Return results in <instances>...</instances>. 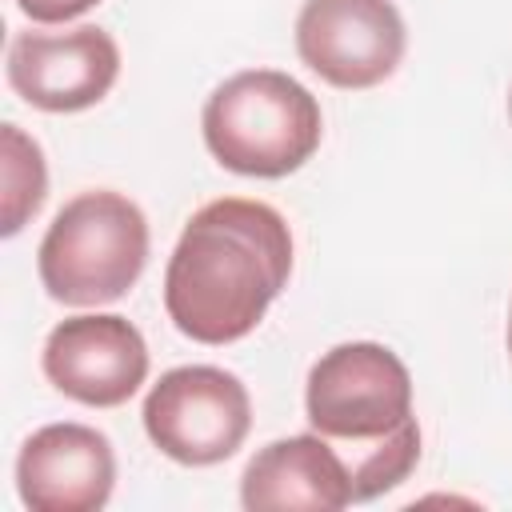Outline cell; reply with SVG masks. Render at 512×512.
Returning <instances> with one entry per match:
<instances>
[{"label": "cell", "mask_w": 512, "mask_h": 512, "mask_svg": "<svg viewBox=\"0 0 512 512\" xmlns=\"http://www.w3.org/2000/svg\"><path fill=\"white\" fill-rule=\"evenodd\" d=\"M292 272L288 220L244 196H224L192 212L168 272V320L196 344H232L248 336Z\"/></svg>", "instance_id": "cell-1"}, {"label": "cell", "mask_w": 512, "mask_h": 512, "mask_svg": "<svg viewBox=\"0 0 512 512\" xmlns=\"http://www.w3.org/2000/svg\"><path fill=\"white\" fill-rule=\"evenodd\" d=\"M304 412L352 476V500L396 488L420 460L412 376L404 360L372 340L336 344L308 372Z\"/></svg>", "instance_id": "cell-2"}, {"label": "cell", "mask_w": 512, "mask_h": 512, "mask_svg": "<svg viewBox=\"0 0 512 512\" xmlns=\"http://www.w3.org/2000/svg\"><path fill=\"white\" fill-rule=\"evenodd\" d=\"M208 152L240 176L280 180L320 148L324 120L316 96L276 68L228 76L200 116Z\"/></svg>", "instance_id": "cell-3"}, {"label": "cell", "mask_w": 512, "mask_h": 512, "mask_svg": "<svg viewBox=\"0 0 512 512\" xmlns=\"http://www.w3.org/2000/svg\"><path fill=\"white\" fill-rule=\"evenodd\" d=\"M148 264L144 212L108 188L72 196L48 224L36 268L52 300L72 308L120 300Z\"/></svg>", "instance_id": "cell-4"}, {"label": "cell", "mask_w": 512, "mask_h": 512, "mask_svg": "<svg viewBox=\"0 0 512 512\" xmlns=\"http://www.w3.org/2000/svg\"><path fill=\"white\" fill-rule=\"evenodd\" d=\"M144 432L176 464L204 468L228 460L248 428L252 400L240 376L212 364H184L164 372L144 396Z\"/></svg>", "instance_id": "cell-5"}, {"label": "cell", "mask_w": 512, "mask_h": 512, "mask_svg": "<svg viewBox=\"0 0 512 512\" xmlns=\"http://www.w3.org/2000/svg\"><path fill=\"white\" fill-rule=\"evenodd\" d=\"M404 20L392 0H304L300 60L332 88H376L404 60Z\"/></svg>", "instance_id": "cell-6"}, {"label": "cell", "mask_w": 512, "mask_h": 512, "mask_svg": "<svg viewBox=\"0 0 512 512\" xmlns=\"http://www.w3.org/2000/svg\"><path fill=\"white\" fill-rule=\"evenodd\" d=\"M120 76L116 40L96 28L20 32L8 44V84L40 112H80L100 104Z\"/></svg>", "instance_id": "cell-7"}, {"label": "cell", "mask_w": 512, "mask_h": 512, "mask_svg": "<svg viewBox=\"0 0 512 512\" xmlns=\"http://www.w3.org/2000/svg\"><path fill=\"white\" fill-rule=\"evenodd\" d=\"M44 376L88 408H116L148 376V344L124 316H68L44 340Z\"/></svg>", "instance_id": "cell-8"}, {"label": "cell", "mask_w": 512, "mask_h": 512, "mask_svg": "<svg viewBox=\"0 0 512 512\" xmlns=\"http://www.w3.org/2000/svg\"><path fill=\"white\" fill-rule=\"evenodd\" d=\"M116 484V456L88 424H44L16 456V488L32 512H96Z\"/></svg>", "instance_id": "cell-9"}, {"label": "cell", "mask_w": 512, "mask_h": 512, "mask_svg": "<svg viewBox=\"0 0 512 512\" xmlns=\"http://www.w3.org/2000/svg\"><path fill=\"white\" fill-rule=\"evenodd\" d=\"M240 504L248 512H336L356 500L340 452L324 436L308 432L272 440L248 460Z\"/></svg>", "instance_id": "cell-10"}, {"label": "cell", "mask_w": 512, "mask_h": 512, "mask_svg": "<svg viewBox=\"0 0 512 512\" xmlns=\"http://www.w3.org/2000/svg\"><path fill=\"white\" fill-rule=\"evenodd\" d=\"M0 232L16 236L44 204L48 192V168H44V152L32 136H24L16 124L0 128Z\"/></svg>", "instance_id": "cell-11"}, {"label": "cell", "mask_w": 512, "mask_h": 512, "mask_svg": "<svg viewBox=\"0 0 512 512\" xmlns=\"http://www.w3.org/2000/svg\"><path fill=\"white\" fill-rule=\"evenodd\" d=\"M20 4V12L28 16V20H36V24H64V20H76V16H84L92 4H100V0H16Z\"/></svg>", "instance_id": "cell-12"}, {"label": "cell", "mask_w": 512, "mask_h": 512, "mask_svg": "<svg viewBox=\"0 0 512 512\" xmlns=\"http://www.w3.org/2000/svg\"><path fill=\"white\" fill-rule=\"evenodd\" d=\"M508 352H512V312H508Z\"/></svg>", "instance_id": "cell-13"}, {"label": "cell", "mask_w": 512, "mask_h": 512, "mask_svg": "<svg viewBox=\"0 0 512 512\" xmlns=\"http://www.w3.org/2000/svg\"><path fill=\"white\" fill-rule=\"evenodd\" d=\"M508 112H512V96H508Z\"/></svg>", "instance_id": "cell-14"}]
</instances>
